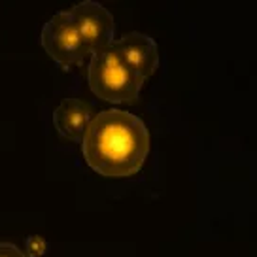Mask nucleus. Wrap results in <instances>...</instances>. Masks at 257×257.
I'll use <instances>...</instances> for the list:
<instances>
[{
	"label": "nucleus",
	"mask_w": 257,
	"mask_h": 257,
	"mask_svg": "<svg viewBox=\"0 0 257 257\" xmlns=\"http://www.w3.org/2000/svg\"><path fill=\"white\" fill-rule=\"evenodd\" d=\"M89 169L106 178L135 176L150 153V133L144 121L117 108L96 113L81 140Z\"/></svg>",
	"instance_id": "1"
},
{
	"label": "nucleus",
	"mask_w": 257,
	"mask_h": 257,
	"mask_svg": "<svg viewBox=\"0 0 257 257\" xmlns=\"http://www.w3.org/2000/svg\"><path fill=\"white\" fill-rule=\"evenodd\" d=\"M46 248H48V244H46V240H44L42 236H31V238L27 240V249H29L31 257L44 255Z\"/></svg>",
	"instance_id": "7"
},
{
	"label": "nucleus",
	"mask_w": 257,
	"mask_h": 257,
	"mask_svg": "<svg viewBox=\"0 0 257 257\" xmlns=\"http://www.w3.org/2000/svg\"><path fill=\"white\" fill-rule=\"evenodd\" d=\"M0 257H29V255H25L23 251L17 248L16 244L0 242Z\"/></svg>",
	"instance_id": "8"
},
{
	"label": "nucleus",
	"mask_w": 257,
	"mask_h": 257,
	"mask_svg": "<svg viewBox=\"0 0 257 257\" xmlns=\"http://www.w3.org/2000/svg\"><path fill=\"white\" fill-rule=\"evenodd\" d=\"M115 48L119 49L125 63L135 72L146 80L155 74L159 66V51L157 44L142 32H128L121 40H115Z\"/></svg>",
	"instance_id": "5"
},
{
	"label": "nucleus",
	"mask_w": 257,
	"mask_h": 257,
	"mask_svg": "<svg viewBox=\"0 0 257 257\" xmlns=\"http://www.w3.org/2000/svg\"><path fill=\"white\" fill-rule=\"evenodd\" d=\"M42 46L63 68L80 66L91 55L70 12H59L42 29Z\"/></svg>",
	"instance_id": "3"
},
{
	"label": "nucleus",
	"mask_w": 257,
	"mask_h": 257,
	"mask_svg": "<svg viewBox=\"0 0 257 257\" xmlns=\"http://www.w3.org/2000/svg\"><path fill=\"white\" fill-rule=\"evenodd\" d=\"M93 117V108L85 100L64 98L53 112V125L63 138L70 142H81Z\"/></svg>",
	"instance_id": "6"
},
{
	"label": "nucleus",
	"mask_w": 257,
	"mask_h": 257,
	"mask_svg": "<svg viewBox=\"0 0 257 257\" xmlns=\"http://www.w3.org/2000/svg\"><path fill=\"white\" fill-rule=\"evenodd\" d=\"M89 87L93 95L112 104H135L144 80L127 63L113 42L110 48L96 51L89 63Z\"/></svg>",
	"instance_id": "2"
},
{
	"label": "nucleus",
	"mask_w": 257,
	"mask_h": 257,
	"mask_svg": "<svg viewBox=\"0 0 257 257\" xmlns=\"http://www.w3.org/2000/svg\"><path fill=\"white\" fill-rule=\"evenodd\" d=\"M74 21L80 29L83 40L87 44L91 55L96 51L110 48L113 42V34H115V23H113V16L100 6L95 0H85L78 6L70 10Z\"/></svg>",
	"instance_id": "4"
}]
</instances>
